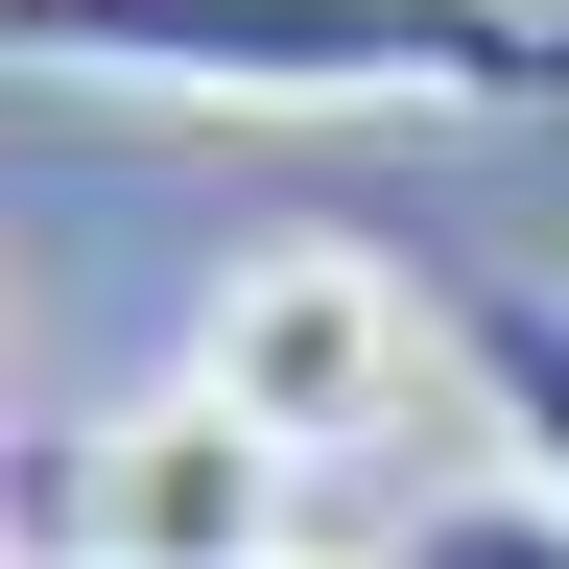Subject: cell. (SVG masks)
I'll list each match as a JSON object with an SVG mask.
<instances>
[{
    "label": "cell",
    "mask_w": 569,
    "mask_h": 569,
    "mask_svg": "<svg viewBox=\"0 0 569 569\" xmlns=\"http://www.w3.org/2000/svg\"><path fill=\"white\" fill-rule=\"evenodd\" d=\"M0 71H96V96H213V119H546L569 24L546 0H0Z\"/></svg>",
    "instance_id": "cell-1"
},
{
    "label": "cell",
    "mask_w": 569,
    "mask_h": 569,
    "mask_svg": "<svg viewBox=\"0 0 569 569\" xmlns=\"http://www.w3.org/2000/svg\"><path fill=\"white\" fill-rule=\"evenodd\" d=\"M427 356H451V309H427L403 261H356V238H261L238 284H213V356H190V380L309 475V451H380V427L427 403Z\"/></svg>",
    "instance_id": "cell-2"
},
{
    "label": "cell",
    "mask_w": 569,
    "mask_h": 569,
    "mask_svg": "<svg viewBox=\"0 0 569 569\" xmlns=\"http://www.w3.org/2000/svg\"><path fill=\"white\" fill-rule=\"evenodd\" d=\"M71 546L96 569H284V451L213 380H167V403H119L71 451Z\"/></svg>",
    "instance_id": "cell-3"
},
{
    "label": "cell",
    "mask_w": 569,
    "mask_h": 569,
    "mask_svg": "<svg viewBox=\"0 0 569 569\" xmlns=\"http://www.w3.org/2000/svg\"><path fill=\"white\" fill-rule=\"evenodd\" d=\"M451 380H475L498 451H522V498H569V284H546V261L451 284Z\"/></svg>",
    "instance_id": "cell-4"
},
{
    "label": "cell",
    "mask_w": 569,
    "mask_h": 569,
    "mask_svg": "<svg viewBox=\"0 0 569 569\" xmlns=\"http://www.w3.org/2000/svg\"><path fill=\"white\" fill-rule=\"evenodd\" d=\"M403 569H569V498H522V475H498V498H427Z\"/></svg>",
    "instance_id": "cell-5"
}]
</instances>
